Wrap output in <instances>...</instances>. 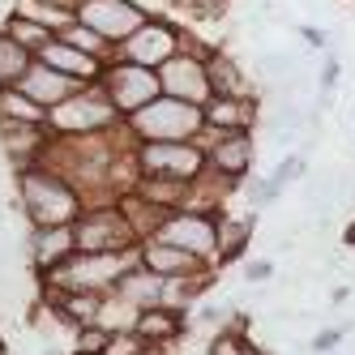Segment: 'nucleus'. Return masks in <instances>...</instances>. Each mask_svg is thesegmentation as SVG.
Segmentation results:
<instances>
[{
  "instance_id": "obj_20",
  "label": "nucleus",
  "mask_w": 355,
  "mask_h": 355,
  "mask_svg": "<svg viewBox=\"0 0 355 355\" xmlns=\"http://www.w3.org/2000/svg\"><path fill=\"white\" fill-rule=\"evenodd\" d=\"M17 90L26 94V98H35L39 107H56V103H64V98L78 90V82L64 78V73H56V69H47L43 60H31V69L21 73Z\"/></svg>"
},
{
  "instance_id": "obj_35",
  "label": "nucleus",
  "mask_w": 355,
  "mask_h": 355,
  "mask_svg": "<svg viewBox=\"0 0 355 355\" xmlns=\"http://www.w3.org/2000/svg\"><path fill=\"white\" fill-rule=\"evenodd\" d=\"M304 171H309V159H304V155H287L283 163L270 171V180H274L278 189H287V184H295V180H300Z\"/></svg>"
},
{
  "instance_id": "obj_24",
  "label": "nucleus",
  "mask_w": 355,
  "mask_h": 355,
  "mask_svg": "<svg viewBox=\"0 0 355 355\" xmlns=\"http://www.w3.org/2000/svg\"><path fill=\"white\" fill-rule=\"evenodd\" d=\"M133 193H137L141 201H150V206H159L163 214L184 210L189 201H193V184L167 180V175H137V180H133Z\"/></svg>"
},
{
  "instance_id": "obj_17",
  "label": "nucleus",
  "mask_w": 355,
  "mask_h": 355,
  "mask_svg": "<svg viewBox=\"0 0 355 355\" xmlns=\"http://www.w3.org/2000/svg\"><path fill=\"white\" fill-rule=\"evenodd\" d=\"M21 252L35 274L52 270L56 261H64L73 252V227H26V240H21Z\"/></svg>"
},
{
  "instance_id": "obj_10",
  "label": "nucleus",
  "mask_w": 355,
  "mask_h": 355,
  "mask_svg": "<svg viewBox=\"0 0 355 355\" xmlns=\"http://www.w3.org/2000/svg\"><path fill=\"white\" fill-rule=\"evenodd\" d=\"M180 47H184V26H180V21H171V13H155V17H146L141 26L116 47V56L120 60H133L141 69H159L167 56L180 52Z\"/></svg>"
},
{
  "instance_id": "obj_31",
  "label": "nucleus",
  "mask_w": 355,
  "mask_h": 355,
  "mask_svg": "<svg viewBox=\"0 0 355 355\" xmlns=\"http://www.w3.org/2000/svg\"><path fill=\"white\" fill-rule=\"evenodd\" d=\"M240 189H244V201H248V210H252V214L270 210L274 201H278V193H283V189H278V184L270 180V175H248V180H244Z\"/></svg>"
},
{
  "instance_id": "obj_39",
  "label": "nucleus",
  "mask_w": 355,
  "mask_h": 355,
  "mask_svg": "<svg viewBox=\"0 0 355 355\" xmlns=\"http://www.w3.org/2000/svg\"><path fill=\"white\" fill-rule=\"evenodd\" d=\"M300 39L309 43V47H317V52H329V35H325L321 26H309V21H304V26H300Z\"/></svg>"
},
{
  "instance_id": "obj_22",
  "label": "nucleus",
  "mask_w": 355,
  "mask_h": 355,
  "mask_svg": "<svg viewBox=\"0 0 355 355\" xmlns=\"http://www.w3.org/2000/svg\"><path fill=\"white\" fill-rule=\"evenodd\" d=\"M206 78H210V94H232V98H240V94H257L252 90V82H248V73L240 69V60L227 52V47H210V56H206Z\"/></svg>"
},
{
  "instance_id": "obj_1",
  "label": "nucleus",
  "mask_w": 355,
  "mask_h": 355,
  "mask_svg": "<svg viewBox=\"0 0 355 355\" xmlns=\"http://www.w3.org/2000/svg\"><path fill=\"white\" fill-rule=\"evenodd\" d=\"M13 210L26 218V227H73L86 201L60 171L31 163L13 171Z\"/></svg>"
},
{
  "instance_id": "obj_12",
  "label": "nucleus",
  "mask_w": 355,
  "mask_h": 355,
  "mask_svg": "<svg viewBox=\"0 0 355 355\" xmlns=\"http://www.w3.org/2000/svg\"><path fill=\"white\" fill-rule=\"evenodd\" d=\"M73 17H78L82 26H90L94 35H103L112 47H120L146 21V13L133 5V0H78V5H73Z\"/></svg>"
},
{
  "instance_id": "obj_4",
  "label": "nucleus",
  "mask_w": 355,
  "mask_h": 355,
  "mask_svg": "<svg viewBox=\"0 0 355 355\" xmlns=\"http://www.w3.org/2000/svg\"><path fill=\"white\" fill-rule=\"evenodd\" d=\"M124 116L107 103V94L94 86H78L64 103L47 107V133L52 137H90V133H107L116 129Z\"/></svg>"
},
{
  "instance_id": "obj_26",
  "label": "nucleus",
  "mask_w": 355,
  "mask_h": 355,
  "mask_svg": "<svg viewBox=\"0 0 355 355\" xmlns=\"http://www.w3.org/2000/svg\"><path fill=\"white\" fill-rule=\"evenodd\" d=\"M116 206H120L124 223L133 227V236H137V240H150V236L159 232V223H163V210H159V206H150V201H141L133 189H129V193H120V197H116Z\"/></svg>"
},
{
  "instance_id": "obj_2",
  "label": "nucleus",
  "mask_w": 355,
  "mask_h": 355,
  "mask_svg": "<svg viewBox=\"0 0 355 355\" xmlns=\"http://www.w3.org/2000/svg\"><path fill=\"white\" fill-rule=\"evenodd\" d=\"M137 261V248L133 252H78L73 248L64 261H56L52 270L35 274L39 283H52L64 291H94V295H112L116 278Z\"/></svg>"
},
{
  "instance_id": "obj_5",
  "label": "nucleus",
  "mask_w": 355,
  "mask_h": 355,
  "mask_svg": "<svg viewBox=\"0 0 355 355\" xmlns=\"http://www.w3.org/2000/svg\"><path fill=\"white\" fill-rule=\"evenodd\" d=\"M137 175H167V180L197 184L206 175V150L197 141H133Z\"/></svg>"
},
{
  "instance_id": "obj_21",
  "label": "nucleus",
  "mask_w": 355,
  "mask_h": 355,
  "mask_svg": "<svg viewBox=\"0 0 355 355\" xmlns=\"http://www.w3.org/2000/svg\"><path fill=\"white\" fill-rule=\"evenodd\" d=\"M112 295L124 300V304H129V309H137V313H141V309H155V304L163 300V278H159V274H150L141 261H133L129 270L116 278Z\"/></svg>"
},
{
  "instance_id": "obj_8",
  "label": "nucleus",
  "mask_w": 355,
  "mask_h": 355,
  "mask_svg": "<svg viewBox=\"0 0 355 355\" xmlns=\"http://www.w3.org/2000/svg\"><path fill=\"white\" fill-rule=\"evenodd\" d=\"M98 90L107 94V103L120 112V116H133L137 107H146L150 98H159V73L155 69H141L133 60H103V78H98Z\"/></svg>"
},
{
  "instance_id": "obj_14",
  "label": "nucleus",
  "mask_w": 355,
  "mask_h": 355,
  "mask_svg": "<svg viewBox=\"0 0 355 355\" xmlns=\"http://www.w3.org/2000/svg\"><path fill=\"white\" fill-rule=\"evenodd\" d=\"M35 60H43L47 69H56V73H64V78H73L78 86H94L98 78H103V60L90 56V52H82V47H73V43H64L60 35L47 39L39 52H35Z\"/></svg>"
},
{
  "instance_id": "obj_6",
  "label": "nucleus",
  "mask_w": 355,
  "mask_h": 355,
  "mask_svg": "<svg viewBox=\"0 0 355 355\" xmlns=\"http://www.w3.org/2000/svg\"><path fill=\"white\" fill-rule=\"evenodd\" d=\"M141 240L133 236V227L124 223L120 206H86L73 223V248L78 252H133Z\"/></svg>"
},
{
  "instance_id": "obj_33",
  "label": "nucleus",
  "mask_w": 355,
  "mask_h": 355,
  "mask_svg": "<svg viewBox=\"0 0 355 355\" xmlns=\"http://www.w3.org/2000/svg\"><path fill=\"white\" fill-rule=\"evenodd\" d=\"M107 334L112 329H103V325H78L73 329V343H69V351H82V355H103V347H107Z\"/></svg>"
},
{
  "instance_id": "obj_23",
  "label": "nucleus",
  "mask_w": 355,
  "mask_h": 355,
  "mask_svg": "<svg viewBox=\"0 0 355 355\" xmlns=\"http://www.w3.org/2000/svg\"><path fill=\"white\" fill-rule=\"evenodd\" d=\"M206 355H266V347L248 334V317L232 313L227 325H218L214 334L206 338Z\"/></svg>"
},
{
  "instance_id": "obj_28",
  "label": "nucleus",
  "mask_w": 355,
  "mask_h": 355,
  "mask_svg": "<svg viewBox=\"0 0 355 355\" xmlns=\"http://www.w3.org/2000/svg\"><path fill=\"white\" fill-rule=\"evenodd\" d=\"M35 52H26L21 43H13L9 35H0V86H17L21 73L31 69Z\"/></svg>"
},
{
  "instance_id": "obj_38",
  "label": "nucleus",
  "mask_w": 355,
  "mask_h": 355,
  "mask_svg": "<svg viewBox=\"0 0 355 355\" xmlns=\"http://www.w3.org/2000/svg\"><path fill=\"white\" fill-rule=\"evenodd\" d=\"M343 334H347V329H338V325H329V329H321V334L313 338V351H321V355H329V351H334V347L343 343Z\"/></svg>"
},
{
  "instance_id": "obj_40",
  "label": "nucleus",
  "mask_w": 355,
  "mask_h": 355,
  "mask_svg": "<svg viewBox=\"0 0 355 355\" xmlns=\"http://www.w3.org/2000/svg\"><path fill=\"white\" fill-rule=\"evenodd\" d=\"M343 240H347V244H355V223H351V227H347V232H343Z\"/></svg>"
},
{
  "instance_id": "obj_13",
  "label": "nucleus",
  "mask_w": 355,
  "mask_h": 355,
  "mask_svg": "<svg viewBox=\"0 0 355 355\" xmlns=\"http://www.w3.org/2000/svg\"><path fill=\"white\" fill-rule=\"evenodd\" d=\"M201 120H206V129L214 133H257L261 124V98L257 94H210L206 103H201Z\"/></svg>"
},
{
  "instance_id": "obj_36",
  "label": "nucleus",
  "mask_w": 355,
  "mask_h": 355,
  "mask_svg": "<svg viewBox=\"0 0 355 355\" xmlns=\"http://www.w3.org/2000/svg\"><path fill=\"white\" fill-rule=\"evenodd\" d=\"M338 78H343V60H338L334 52H325V60H321V73H317V86H321V94H334Z\"/></svg>"
},
{
  "instance_id": "obj_9",
  "label": "nucleus",
  "mask_w": 355,
  "mask_h": 355,
  "mask_svg": "<svg viewBox=\"0 0 355 355\" xmlns=\"http://www.w3.org/2000/svg\"><path fill=\"white\" fill-rule=\"evenodd\" d=\"M197 146L206 150V171L218 175V180L240 189L252 175V159H257V137L252 133H214L201 124Z\"/></svg>"
},
{
  "instance_id": "obj_34",
  "label": "nucleus",
  "mask_w": 355,
  "mask_h": 355,
  "mask_svg": "<svg viewBox=\"0 0 355 355\" xmlns=\"http://www.w3.org/2000/svg\"><path fill=\"white\" fill-rule=\"evenodd\" d=\"M103 355H146V343L133 334V329H112Z\"/></svg>"
},
{
  "instance_id": "obj_27",
  "label": "nucleus",
  "mask_w": 355,
  "mask_h": 355,
  "mask_svg": "<svg viewBox=\"0 0 355 355\" xmlns=\"http://www.w3.org/2000/svg\"><path fill=\"white\" fill-rule=\"evenodd\" d=\"M0 120H21V124H47V107L26 98L17 86H0Z\"/></svg>"
},
{
  "instance_id": "obj_32",
  "label": "nucleus",
  "mask_w": 355,
  "mask_h": 355,
  "mask_svg": "<svg viewBox=\"0 0 355 355\" xmlns=\"http://www.w3.org/2000/svg\"><path fill=\"white\" fill-rule=\"evenodd\" d=\"M232 5H236V0H171V9L193 17V21H218Z\"/></svg>"
},
{
  "instance_id": "obj_25",
  "label": "nucleus",
  "mask_w": 355,
  "mask_h": 355,
  "mask_svg": "<svg viewBox=\"0 0 355 355\" xmlns=\"http://www.w3.org/2000/svg\"><path fill=\"white\" fill-rule=\"evenodd\" d=\"M9 13L31 17V21H39V26L52 31V35H60L69 21H73V5H60V0H13Z\"/></svg>"
},
{
  "instance_id": "obj_42",
  "label": "nucleus",
  "mask_w": 355,
  "mask_h": 355,
  "mask_svg": "<svg viewBox=\"0 0 355 355\" xmlns=\"http://www.w3.org/2000/svg\"><path fill=\"white\" fill-rule=\"evenodd\" d=\"M69 355H82V351H69Z\"/></svg>"
},
{
  "instance_id": "obj_29",
  "label": "nucleus",
  "mask_w": 355,
  "mask_h": 355,
  "mask_svg": "<svg viewBox=\"0 0 355 355\" xmlns=\"http://www.w3.org/2000/svg\"><path fill=\"white\" fill-rule=\"evenodd\" d=\"M0 35H9L13 43H21L26 52H39V47L52 39V31H43L39 21L31 17H17V13H5V21H0Z\"/></svg>"
},
{
  "instance_id": "obj_3",
  "label": "nucleus",
  "mask_w": 355,
  "mask_h": 355,
  "mask_svg": "<svg viewBox=\"0 0 355 355\" xmlns=\"http://www.w3.org/2000/svg\"><path fill=\"white\" fill-rule=\"evenodd\" d=\"M201 107L180 103V98H150L146 107H137L133 116H124V129L133 133V141H197L201 133Z\"/></svg>"
},
{
  "instance_id": "obj_37",
  "label": "nucleus",
  "mask_w": 355,
  "mask_h": 355,
  "mask_svg": "<svg viewBox=\"0 0 355 355\" xmlns=\"http://www.w3.org/2000/svg\"><path fill=\"white\" fill-rule=\"evenodd\" d=\"M248 283H270L274 278V261H266V257H257V261H244V270H240Z\"/></svg>"
},
{
  "instance_id": "obj_19",
  "label": "nucleus",
  "mask_w": 355,
  "mask_h": 355,
  "mask_svg": "<svg viewBox=\"0 0 355 355\" xmlns=\"http://www.w3.org/2000/svg\"><path fill=\"white\" fill-rule=\"evenodd\" d=\"M218 214V252H214V261H218V270H227V266H236V261H244V252H248V244H252V227H257V218H252V210H244V214H236V210H214Z\"/></svg>"
},
{
  "instance_id": "obj_15",
  "label": "nucleus",
  "mask_w": 355,
  "mask_h": 355,
  "mask_svg": "<svg viewBox=\"0 0 355 355\" xmlns=\"http://www.w3.org/2000/svg\"><path fill=\"white\" fill-rule=\"evenodd\" d=\"M47 141H52V133H47V124H21V120H0V155L9 159V167H31L43 159Z\"/></svg>"
},
{
  "instance_id": "obj_30",
  "label": "nucleus",
  "mask_w": 355,
  "mask_h": 355,
  "mask_svg": "<svg viewBox=\"0 0 355 355\" xmlns=\"http://www.w3.org/2000/svg\"><path fill=\"white\" fill-rule=\"evenodd\" d=\"M60 39H64V43H73V47H82V52H90V56H98V60H112V56H116V47H112L103 35H94L90 26H82L78 17H73L69 26L60 31Z\"/></svg>"
},
{
  "instance_id": "obj_18",
  "label": "nucleus",
  "mask_w": 355,
  "mask_h": 355,
  "mask_svg": "<svg viewBox=\"0 0 355 355\" xmlns=\"http://www.w3.org/2000/svg\"><path fill=\"white\" fill-rule=\"evenodd\" d=\"M137 261H141L150 274H159V278H180V274L218 270V266H206L201 257H193V252H184V248H171V244H163V240H141V244H137Z\"/></svg>"
},
{
  "instance_id": "obj_7",
  "label": "nucleus",
  "mask_w": 355,
  "mask_h": 355,
  "mask_svg": "<svg viewBox=\"0 0 355 355\" xmlns=\"http://www.w3.org/2000/svg\"><path fill=\"white\" fill-rule=\"evenodd\" d=\"M150 240H163L171 248H184L193 257H201L206 266H218L214 252H218V214L214 210H171L163 214L159 232Z\"/></svg>"
},
{
  "instance_id": "obj_11",
  "label": "nucleus",
  "mask_w": 355,
  "mask_h": 355,
  "mask_svg": "<svg viewBox=\"0 0 355 355\" xmlns=\"http://www.w3.org/2000/svg\"><path fill=\"white\" fill-rule=\"evenodd\" d=\"M206 56L210 52H193V47H180L175 56H167L155 73H159V90L167 98H180V103L201 107L210 98V78H206Z\"/></svg>"
},
{
  "instance_id": "obj_16",
  "label": "nucleus",
  "mask_w": 355,
  "mask_h": 355,
  "mask_svg": "<svg viewBox=\"0 0 355 355\" xmlns=\"http://www.w3.org/2000/svg\"><path fill=\"white\" fill-rule=\"evenodd\" d=\"M133 334H137L146 347H167V351H171V343H184V334H189V313L167 309V304L141 309L137 321H133Z\"/></svg>"
},
{
  "instance_id": "obj_41",
  "label": "nucleus",
  "mask_w": 355,
  "mask_h": 355,
  "mask_svg": "<svg viewBox=\"0 0 355 355\" xmlns=\"http://www.w3.org/2000/svg\"><path fill=\"white\" fill-rule=\"evenodd\" d=\"M0 355H9V343H5V338H0Z\"/></svg>"
}]
</instances>
